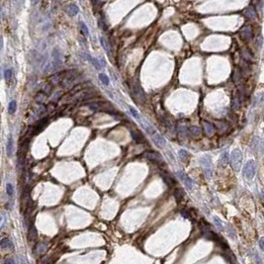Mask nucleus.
<instances>
[{
    "instance_id": "nucleus-4",
    "label": "nucleus",
    "mask_w": 264,
    "mask_h": 264,
    "mask_svg": "<svg viewBox=\"0 0 264 264\" xmlns=\"http://www.w3.org/2000/svg\"><path fill=\"white\" fill-rule=\"evenodd\" d=\"M61 53L59 49H55L53 51V66L55 69H59L61 66Z\"/></svg>"
},
{
    "instance_id": "nucleus-31",
    "label": "nucleus",
    "mask_w": 264,
    "mask_h": 264,
    "mask_svg": "<svg viewBox=\"0 0 264 264\" xmlns=\"http://www.w3.org/2000/svg\"><path fill=\"white\" fill-rule=\"evenodd\" d=\"M4 77H5L6 81H9L12 77V69L11 68H6L4 71Z\"/></svg>"
},
{
    "instance_id": "nucleus-27",
    "label": "nucleus",
    "mask_w": 264,
    "mask_h": 264,
    "mask_svg": "<svg viewBox=\"0 0 264 264\" xmlns=\"http://www.w3.org/2000/svg\"><path fill=\"white\" fill-rule=\"evenodd\" d=\"M100 43H101V46L103 47V49L106 51V53H108V55H110V51H109V46H108V44H107L106 40H105L103 37H100Z\"/></svg>"
},
{
    "instance_id": "nucleus-10",
    "label": "nucleus",
    "mask_w": 264,
    "mask_h": 264,
    "mask_svg": "<svg viewBox=\"0 0 264 264\" xmlns=\"http://www.w3.org/2000/svg\"><path fill=\"white\" fill-rule=\"evenodd\" d=\"M0 246H1V248L3 250L13 249V247H14L12 240L10 239H8V237H4V239H2L1 242H0Z\"/></svg>"
},
{
    "instance_id": "nucleus-22",
    "label": "nucleus",
    "mask_w": 264,
    "mask_h": 264,
    "mask_svg": "<svg viewBox=\"0 0 264 264\" xmlns=\"http://www.w3.org/2000/svg\"><path fill=\"white\" fill-rule=\"evenodd\" d=\"M12 152H13V139L11 136H9L7 141V154L9 156H11Z\"/></svg>"
},
{
    "instance_id": "nucleus-25",
    "label": "nucleus",
    "mask_w": 264,
    "mask_h": 264,
    "mask_svg": "<svg viewBox=\"0 0 264 264\" xmlns=\"http://www.w3.org/2000/svg\"><path fill=\"white\" fill-rule=\"evenodd\" d=\"M16 109H17V103H16V101L13 100L9 103V105H8V113L14 114L16 112Z\"/></svg>"
},
{
    "instance_id": "nucleus-14",
    "label": "nucleus",
    "mask_w": 264,
    "mask_h": 264,
    "mask_svg": "<svg viewBox=\"0 0 264 264\" xmlns=\"http://www.w3.org/2000/svg\"><path fill=\"white\" fill-rule=\"evenodd\" d=\"M174 198L177 203H180L184 198V191L181 188H176L174 190Z\"/></svg>"
},
{
    "instance_id": "nucleus-8",
    "label": "nucleus",
    "mask_w": 264,
    "mask_h": 264,
    "mask_svg": "<svg viewBox=\"0 0 264 264\" xmlns=\"http://www.w3.org/2000/svg\"><path fill=\"white\" fill-rule=\"evenodd\" d=\"M152 141H153L154 143L159 147H164L165 145H166V141L162 138L161 135L158 134V133H156V132H154L153 134H152Z\"/></svg>"
},
{
    "instance_id": "nucleus-21",
    "label": "nucleus",
    "mask_w": 264,
    "mask_h": 264,
    "mask_svg": "<svg viewBox=\"0 0 264 264\" xmlns=\"http://www.w3.org/2000/svg\"><path fill=\"white\" fill-rule=\"evenodd\" d=\"M46 100H47V93H45L44 91L38 93L37 96H36V101L39 103H41V104H43L44 102H46Z\"/></svg>"
},
{
    "instance_id": "nucleus-26",
    "label": "nucleus",
    "mask_w": 264,
    "mask_h": 264,
    "mask_svg": "<svg viewBox=\"0 0 264 264\" xmlns=\"http://www.w3.org/2000/svg\"><path fill=\"white\" fill-rule=\"evenodd\" d=\"M178 155H179V158L182 161H185L188 158V152L185 149H180L179 152H178Z\"/></svg>"
},
{
    "instance_id": "nucleus-2",
    "label": "nucleus",
    "mask_w": 264,
    "mask_h": 264,
    "mask_svg": "<svg viewBox=\"0 0 264 264\" xmlns=\"http://www.w3.org/2000/svg\"><path fill=\"white\" fill-rule=\"evenodd\" d=\"M201 166L203 167L204 171L206 173V176L208 178H211L212 174H213V163H212V159L209 155H204L200 159Z\"/></svg>"
},
{
    "instance_id": "nucleus-11",
    "label": "nucleus",
    "mask_w": 264,
    "mask_h": 264,
    "mask_svg": "<svg viewBox=\"0 0 264 264\" xmlns=\"http://www.w3.org/2000/svg\"><path fill=\"white\" fill-rule=\"evenodd\" d=\"M48 122H49L48 118H44V119L41 120V121L39 122L37 125L34 127V134H37V133H39L40 131H42L43 129L45 128V126L48 124Z\"/></svg>"
},
{
    "instance_id": "nucleus-12",
    "label": "nucleus",
    "mask_w": 264,
    "mask_h": 264,
    "mask_svg": "<svg viewBox=\"0 0 264 264\" xmlns=\"http://www.w3.org/2000/svg\"><path fill=\"white\" fill-rule=\"evenodd\" d=\"M47 249H48V242H45V241H41L39 242L37 244V246H36V250H37V253L40 255H43L45 252L47 251Z\"/></svg>"
},
{
    "instance_id": "nucleus-1",
    "label": "nucleus",
    "mask_w": 264,
    "mask_h": 264,
    "mask_svg": "<svg viewBox=\"0 0 264 264\" xmlns=\"http://www.w3.org/2000/svg\"><path fill=\"white\" fill-rule=\"evenodd\" d=\"M229 161H231V166H233V168L235 169V171L239 170L240 165H241V161H242V153L239 149H233V151H231Z\"/></svg>"
},
{
    "instance_id": "nucleus-7",
    "label": "nucleus",
    "mask_w": 264,
    "mask_h": 264,
    "mask_svg": "<svg viewBox=\"0 0 264 264\" xmlns=\"http://www.w3.org/2000/svg\"><path fill=\"white\" fill-rule=\"evenodd\" d=\"M176 175L179 177V179L181 180L182 182L184 183V185L186 186L188 189H192L193 188V182L192 180H191V178L189 177V176L186 174L185 172H183V171H177L176 172Z\"/></svg>"
},
{
    "instance_id": "nucleus-37",
    "label": "nucleus",
    "mask_w": 264,
    "mask_h": 264,
    "mask_svg": "<svg viewBox=\"0 0 264 264\" xmlns=\"http://www.w3.org/2000/svg\"><path fill=\"white\" fill-rule=\"evenodd\" d=\"M259 246H260V248L264 251V237H261L260 240H259Z\"/></svg>"
},
{
    "instance_id": "nucleus-35",
    "label": "nucleus",
    "mask_w": 264,
    "mask_h": 264,
    "mask_svg": "<svg viewBox=\"0 0 264 264\" xmlns=\"http://www.w3.org/2000/svg\"><path fill=\"white\" fill-rule=\"evenodd\" d=\"M180 214H181L182 217H184V218H186V219H190V218H191L190 213H189L187 210H185V209L181 210V211H180Z\"/></svg>"
},
{
    "instance_id": "nucleus-9",
    "label": "nucleus",
    "mask_w": 264,
    "mask_h": 264,
    "mask_svg": "<svg viewBox=\"0 0 264 264\" xmlns=\"http://www.w3.org/2000/svg\"><path fill=\"white\" fill-rule=\"evenodd\" d=\"M37 237H38L37 229H36L34 225L31 224L29 229H28V239H29L30 241H34V240L37 239Z\"/></svg>"
},
{
    "instance_id": "nucleus-19",
    "label": "nucleus",
    "mask_w": 264,
    "mask_h": 264,
    "mask_svg": "<svg viewBox=\"0 0 264 264\" xmlns=\"http://www.w3.org/2000/svg\"><path fill=\"white\" fill-rule=\"evenodd\" d=\"M134 90H135V94H136V96L139 99L145 100V94H143V89H141V87H139L138 85L137 87H134Z\"/></svg>"
},
{
    "instance_id": "nucleus-33",
    "label": "nucleus",
    "mask_w": 264,
    "mask_h": 264,
    "mask_svg": "<svg viewBox=\"0 0 264 264\" xmlns=\"http://www.w3.org/2000/svg\"><path fill=\"white\" fill-rule=\"evenodd\" d=\"M214 223H215V225H216V227H218L219 229H223V224H222V221H221L220 219L218 218V217H214Z\"/></svg>"
},
{
    "instance_id": "nucleus-32",
    "label": "nucleus",
    "mask_w": 264,
    "mask_h": 264,
    "mask_svg": "<svg viewBox=\"0 0 264 264\" xmlns=\"http://www.w3.org/2000/svg\"><path fill=\"white\" fill-rule=\"evenodd\" d=\"M98 25H99V27H100V29L101 30H104V31H106L107 30V25H106V23H105V21L103 20L102 18H100L98 19Z\"/></svg>"
},
{
    "instance_id": "nucleus-16",
    "label": "nucleus",
    "mask_w": 264,
    "mask_h": 264,
    "mask_svg": "<svg viewBox=\"0 0 264 264\" xmlns=\"http://www.w3.org/2000/svg\"><path fill=\"white\" fill-rule=\"evenodd\" d=\"M66 12H67V14L69 15V16H75L77 13H78V8H77V6L74 5V4H70V5H68L67 8H66Z\"/></svg>"
},
{
    "instance_id": "nucleus-40",
    "label": "nucleus",
    "mask_w": 264,
    "mask_h": 264,
    "mask_svg": "<svg viewBox=\"0 0 264 264\" xmlns=\"http://www.w3.org/2000/svg\"><path fill=\"white\" fill-rule=\"evenodd\" d=\"M261 195H262V198L264 199V189L262 190V192H261Z\"/></svg>"
},
{
    "instance_id": "nucleus-34",
    "label": "nucleus",
    "mask_w": 264,
    "mask_h": 264,
    "mask_svg": "<svg viewBox=\"0 0 264 264\" xmlns=\"http://www.w3.org/2000/svg\"><path fill=\"white\" fill-rule=\"evenodd\" d=\"M6 191H7V194L9 196H12L13 193H14V188H13V185L11 183H8L6 185Z\"/></svg>"
},
{
    "instance_id": "nucleus-6",
    "label": "nucleus",
    "mask_w": 264,
    "mask_h": 264,
    "mask_svg": "<svg viewBox=\"0 0 264 264\" xmlns=\"http://www.w3.org/2000/svg\"><path fill=\"white\" fill-rule=\"evenodd\" d=\"M240 34V37L243 39L244 41H250L252 39V36H253V32H252V28L250 27L249 25H245L243 26V27L241 28V30H240L239 32Z\"/></svg>"
},
{
    "instance_id": "nucleus-13",
    "label": "nucleus",
    "mask_w": 264,
    "mask_h": 264,
    "mask_svg": "<svg viewBox=\"0 0 264 264\" xmlns=\"http://www.w3.org/2000/svg\"><path fill=\"white\" fill-rule=\"evenodd\" d=\"M244 14H245V16L248 19H255L257 16L256 10H255V8L253 6H249V7L246 8L245 11H244Z\"/></svg>"
},
{
    "instance_id": "nucleus-29",
    "label": "nucleus",
    "mask_w": 264,
    "mask_h": 264,
    "mask_svg": "<svg viewBox=\"0 0 264 264\" xmlns=\"http://www.w3.org/2000/svg\"><path fill=\"white\" fill-rule=\"evenodd\" d=\"M79 26H80V29H81V31H82V33L84 34L85 36H89V30H88L87 26L85 25L83 22L79 23Z\"/></svg>"
},
{
    "instance_id": "nucleus-20",
    "label": "nucleus",
    "mask_w": 264,
    "mask_h": 264,
    "mask_svg": "<svg viewBox=\"0 0 264 264\" xmlns=\"http://www.w3.org/2000/svg\"><path fill=\"white\" fill-rule=\"evenodd\" d=\"M85 55V57H86V59H87V61H90V63H91L92 64H93V65L95 66L96 68H98V69H99V68L101 67V65H100L99 61H98L96 59H94V57H92L91 55Z\"/></svg>"
},
{
    "instance_id": "nucleus-24",
    "label": "nucleus",
    "mask_w": 264,
    "mask_h": 264,
    "mask_svg": "<svg viewBox=\"0 0 264 264\" xmlns=\"http://www.w3.org/2000/svg\"><path fill=\"white\" fill-rule=\"evenodd\" d=\"M189 132H190V134L194 137H198L201 135V130L196 126H193V127H191V128H189Z\"/></svg>"
},
{
    "instance_id": "nucleus-18",
    "label": "nucleus",
    "mask_w": 264,
    "mask_h": 264,
    "mask_svg": "<svg viewBox=\"0 0 264 264\" xmlns=\"http://www.w3.org/2000/svg\"><path fill=\"white\" fill-rule=\"evenodd\" d=\"M227 161H229V152L225 151L224 153H222L220 157V165L221 166H226Z\"/></svg>"
},
{
    "instance_id": "nucleus-30",
    "label": "nucleus",
    "mask_w": 264,
    "mask_h": 264,
    "mask_svg": "<svg viewBox=\"0 0 264 264\" xmlns=\"http://www.w3.org/2000/svg\"><path fill=\"white\" fill-rule=\"evenodd\" d=\"M131 134H132V137H133V139H135V141H137V143H141V135L139 134H138V133L136 132V131H131Z\"/></svg>"
},
{
    "instance_id": "nucleus-39",
    "label": "nucleus",
    "mask_w": 264,
    "mask_h": 264,
    "mask_svg": "<svg viewBox=\"0 0 264 264\" xmlns=\"http://www.w3.org/2000/svg\"><path fill=\"white\" fill-rule=\"evenodd\" d=\"M6 263H11V264H14V260H12V259H7L6 260Z\"/></svg>"
},
{
    "instance_id": "nucleus-5",
    "label": "nucleus",
    "mask_w": 264,
    "mask_h": 264,
    "mask_svg": "<svg viewBox=\"0 0 264 264\" xmlns=\"http://www.w3.org/2000/svg\"><path fill=\"white\" fill-rule=\"evenodd\" d=\"M145 156L147 159L151 160L152 162H156V163H162V162H163L162 156L155 151H145Z\"/></svg>"
},
{
    "instance_id": "nucleus-17",
    "label": "nucleus",
    "mask_w": 264,
    "mask_h": 264,
    "mask_svg": "<svg viewBox=\"0 0 264 264\" xmlns=\"http://www.w3.org/2000/svg\"><path fill=\"white\" fill-rule=\"evenodd\" d=\"M161 177H162V179H163L164 183H166L167 186H169V187L173 186V184H174V180H173L170 176L165 174V173H161Z\"/></svg>"
},
{
    "instance_id": "nucleus-38",
    "label": "nucleus",
    "mask_w": 264,
    "mask_h": 264,
    "mask_svg": "<svg viewBox=\"0 0 264 264\" xmlns=\"http://www.w3.org/2000/svg\"><path fill=\"white\" fill-rule=\"evenodd\" d=\"M31 2L34 4V5H36V4H38L39 2H40V0H31Z\"/></svg>"
},
{
    "instance_id": "nucleus-15",
    "label": "nucleus",
    "mask_w": 264,
    "mask_h": 264,
    "mask_svg": "<svg viewBox=\"0 0 264 264\" xmlns=\"http://www.w3.org/2000/svg\"><path fill=\"white\" fill-rule=\"evenodd\" d=\"M203 127H204V130H205V133L208 135V136H212V135L214 134L215 129H214V126L212 125V124L208 123V122H204Z\"/></svg>"
},
{
    "instance_id": "nucleus-36",
    "label": "nucleus",
    "mask_w": 264,
    "mask_h": 264,
    "mask_svg": "<svg viewBox=\"0 0 264 264\" xmlns=\"http://www.w3.org/2000/svg\"><path fill=\"white\" fill-rule=\"evenodd\" d=\"M129 109H130V112L132 113V115L134 116V117L136 118V119L139 120V114H138V112H137V110H135V109L133 108V107H129Z\"/></svg>"
},
{
    "instance_id": "nucleus-3",
    "label": "nucleus",
    "mask_w": 264,
    "mask_h": 264,
    "mask_svg": "<svg viewBox=\"0 0 264 264\" xmlns=\"http://www.w3.org/2000/svg\"><path fill=\"white\" fill-rule=\"evenodd\" d=\"M243 174L248 179H252L255 174V162L253 160H248L243 167Z\"/></svg>"
},
{
    "instance_id": "nucleus-23",
    "label": "nucleus",
    "mask_w": 264,
    "mask_h": 264,
    "mask_svg": "<svg viewBox=\"0 0 264 264\" xmlns=\"http://www.w3.org/2000/svg\"><path fill=\"white\" fill-rule=\"evenodd\" d=\"M242 55H243V59H245L246 61H251L253 59L252 53H250V51L247 50V49H245V50L242 51Z\"/></svg>"
},
{
    "instance_id": "nucleus-28",
    "label": "nucleus",
    "mask_w": 264,
    "mask_h": 264,
    "mask_svg": "<svg viewBox=\"0 0 264 264\" xmlns=\"http://www.w3.org/2000/svg\"><path fill=\"white\" fill-rule=\"evenodd\" d=\"M99 79H100V81L103 83V84H105V85H108L109 84V78H108V76H107L106 74L100 73L99 74Z\"/></svg>"
}]
</instances>
